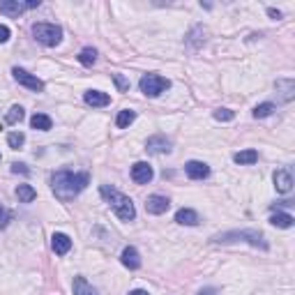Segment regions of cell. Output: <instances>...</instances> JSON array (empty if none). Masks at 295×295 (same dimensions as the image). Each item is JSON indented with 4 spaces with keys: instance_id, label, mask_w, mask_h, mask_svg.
Segmentation results:
<instances>
[{
    "instance_id": "d590c367",
    "label": "cell",
    "mask_w": 295,
    "mask_h": 295,
    "mask_svg": "<svg viewBox=\"0 0 295 295\" xmlns=\"http://www.w3.org/2000/svg\"><path fill=\"white\" fill-rule=\"evenodd\" d=\"M0 157H2V155H0Z\"/></svg>"
},
{
    "instance_id": "9a60e30c",
    "label": "cell",
    "mask_w": 295,
    "mask_h": 295,
    "mask_svg": "<svg viewBox=\"0 0 295 295\" xmlns=\"http://www.w3.org/2000/svg\"><path fill=\"white\" fill-rule=\"evenodd\" d=\"M120 261H122V265L129 268V270H138V268H141V256H138V251L134 249V247H125L122 254H120Z\"/></svg>"
},
{
    "instance_id": "4fadbf2b",
    "label": "cell",
    "mask_w": 295,
    "mask_h": 295,
    "mask_svg": "<svg viewBox=\"0 0 295 295\" xmlns=\"http://www.w3.org/2000/svg\"><path fill=\"white\" fill-rule=\"evenodd\" d=\"M83 99L86 104L93 108H99V106H108L111 104V97L106 93H101V90H88V93L83 95Z\"/></svg>"
},
{
    "instance_id": "836d02e7",
    "label": "cell",
    "mask_w": 295,
    "mask_h": 295,
    "mask_svg": "<svg viewBox=\"0 0 295 295\" xmlns=\"http://www.w3.org/2000/svg\"><path fill=\"white\" fill-rule=\"evenodd\" d=\"M129 295H150V293H148V291H143V289H136V291H132Z\"/></svg>"
},
{
    "instance_id": "e575fe53",
    "label": "cell",
    "mask_w": 295,
    "mask_h": 295,
    "mask_svg": "<svg viewBox=\"0 0 295 295\" xmlns=\"http://www.w3.org/2000/svg\"><path fill=\"white\" fill-rule=\"evenodd\" d=\"M198 295H214V291H212V289H207V291H201Z\"/></svg>"
},
{
    "instance_id": "7c38bea8",
    "label": "cell",
    "mask_w": 295,
    "mask_h": 295,
    "mask_svg": "<svg viewBox=\"0 0 295 295\" xmlns=\"http://www.w3.org/2000/svg\"><path fill=\"white\" fill-rule=\"evenodd\" d=\"M185 173H187L192 180H203V178L210 176V166L203 162H196V159H192V162L185 164Z\"/></svg>"
},
{
    "instance_id": "1f68e13d",
    "label": "cell",
    "mask_w": 295,
    "mask_h": 295,
    "mask_svg": "<svg viewBox=\"0 0 295 295\" xmlns=\"http://www.w3.org/2000/svg\"><path fill=\"white\" fill-rule=\"evenodd\" d=\"M9 35H12L9 28H7V25H0V44H5L7 39H9Z\"/></svg>"
},
{
    "instance_id": "9c48e42d",
    "label": "cell",
    "mask_w": 295,
    "mask_h": 295,
    "mask_svg": "<svg viewBox=\"0 0 295 295\" xmlns=\"http://www.w3.org/2000/svg\"><path fill=\"white\" fill-rule=\"evenodd\" d=\"M272 180H275V189L279 192V194H289L291 189H293V176H291V169H277L275 176H272Z\"/></svg>"
},
{
    "instance_id": "603a6c76",
    "label": "cell",
    "mask_w": 295,
    "mask_h": 295,
    "mask_svg": "<svg viewBox=\"0 0 295 295\" xmlns=\"http://www.w3.org/2000/svg\"><path fill=\"white\" fill-rule=\"evenodd\" d=\"M134 120H136V113L134 111H129V108H125V111H120L118 118H115V125L120 127V129H127V127L132 125Z\"/></svg>"
},
{
    "instance_id": "52a82bcc",
    "label": "cell",
    "mask_w": 295,
    "mask_h": 295,
    "mask_svg": "<svg viewBox=\"0 0 295 295\" xmlns=\"http://www.w3.org/2000/svg\"><path fill=\"white\" fill-rule=\"evenodd\" d=\"M12 76L21 83V86H25L28 90H35V93H42V90H44V83L39 81L37 76H32L30 72H25V69H21V67H14Z\"/></svg>"
},
{
    "instance_id": "4dcf8cb0",
    "label": "cell",
    "mask_w": 295,
    "mask_h": 295,
    "mask_svg": "<svg viewBox=\"0 0 295 295\" xmlns=\"http://www.w3.org/2000/svg\"><path fill=\"white\" fill-rule=\"evenodd\" d=\"M12 173H21V176H28V173H30V169H28L25 164L14 162V164H12Z\"/></svg>"
},
{
    "instance_id": "83f0119b",
    "label": "cell",
    "mask_w": 295,
    "mask_h": 295,
    "mask_svg": "<svg viewBox=\"0 0 295 295\" xmlns=\"http://www.w3.org/2000/svg\"><path fill=\"white\" fill-rule=\"evenodd\" d=\"M233 118H235V111H231V108H217L214 111V120H219V122H231Z\"/></svg>"
},
{
    "instance_id": "4316f807",
    "label": "cell",
    "mask_w": 295,
    "mask_h": 295,
    "mask_svg": "<svg viewBox=\"0 0 295 295\" xmlns=\"http://www.w3.org/2000/svg\"><path fill=\"white\" fill-rule=\"evenodd\" d=\"M7 143H9V148H14V150H19L21 145L25 143V136L21 132H12L9 136H7Z\"/></svg>"
},
{
    "instance_id": "cb8c5ba5",
    "label": "cell",
    "mask_w": 295,
    "mask_h": 295,
    "mask_svg": "<svg viewBox=\"0 0 295 295\" xmlns=\"http://www.w3.org/2000/svg\"><path fill=\"white\" fill-rule=\"evenodd\" d=\"M23 108L19 106V104H14L12 108H9V111H7V115H5V122L7 125H16V122H21V120H23Z\"/></svg>"
},
{
    "instance_id": "7402d4cb",
    "label": "cell",
    "mask_w": 295,
    "mask_h": 295,
    "mask_svg": "<svg viewBox=\"0 0 295 295\" xmlns=\"http://www.w3.org/2000/svg\"><path fill=\"white\" fill-rule=\"evenodd\" d=\"M79 63L86 65V67H93V65L97 63V51H95L93 46H86V49L79 53Z\"/></svg>"
},
{
    "instance_id": "8fae6325",
    "label": "cell",
    "mask_w": 295,
    "mask_h": 295,
    "mask_svg": "<svg viewBox=\"0 0 295 295\" xmlns=\"http://www.w3.org/2000/svg\"><path fill=\"white\" fill-rule=\"evenodd\" d=\"M169 207H171V201L166 196H159V194L148 196V201H145V210L150 214H164Z\"/></svg>"
},
{
    "instance_id": "7a4b0ae2",
    "label": "cell",
    "mask_w": 295,
    "mask_h": 295,
    "mask_svg": "<svg viewBox=\"0 0 295 295\" xmlns=\"http://www.w3.org/2000/svg\"><path fill=\"white\" fill-rule=\"evenodd\" d=\"M99 194L106 198V203L111 205V210H113L115 214H118L122 221H132L134 217H136V207H134L132 198L125 194H120L115 187H108V185H101L99 187Z\"/></svg>"
},
{
    "instance_id": "ba28073f",
    "label": "cell",
    "mask_w": 295,
    "mask_h": 295,
    "mask_svg": "<svg viewBox=\"0 0 295 295\" xmlns=\"http://www.w3.org/2000/svg\"><path fill=\"white\" fill-rule=\"evenodd\" d=\"M152 178H155V171H152V166L148 162H136L132 166V180L136 185H148Z\"/></svg>"
},
{
    "instance_id": "484cf974",
    "label": "cell",
    "mask_w": 295,
    "mask_h": 295,
    "mask_svg": "<svg viewBox=\"0 0 295 295\" xmlns=\"http://www.w3.org/2000/svg\"><path fill=\"white\" fill-rule=\"evenodd\" d=\"M275 113V104H270V101H265V104H258L256 108H254V118H268V115Z\"/></svg>"
},
{
    "instance_id": "5b68a950",
    "label": "cell",
    "mask_w": 295,
    "mask_h": 295,
    "mask_svg": "<svg viewBox=\"0 0 295 295\" xmlns=\"http://www.w3.org/2000/svg\"><path fill=\"white\" fill-rule=\"evenodd\" d=\"M138 88H141L143 95H148V97H159L164 90L171 88V81L159 74H143L141 81H138Z\"/></svg>"
},
{
    "instance_id": "e0dca14e",
    "label": "cell",
    "mask_w": 295,
    "mask_h": 295,
    "mask_svg": "<svg viewBox=\"0 0 295 295\" xmlns=\"http://www.w3.org/2000/svg\"><path fill=\"white\" fill-rule=\"evenodd\" d=\"M72 291H74V295H99L88 284V279H86V277H76L74 284H72Z\"/></svg>"
},
{
    "instance_id": "d6a6232c",
    "label": "cell",
    "mask_w": 295,
    "mask_h": 295,
    "mask_svg": "<svg viewBox=\"0 0 295 295\" xmlns=\"http://www.w3.org/2000/svg\"><path fill=\"white\" fill-rule=\"evenodd\" d=\"M268 14H270L272 19H282V12H279V9H275V7H270V9H268Z\"/></svg>"
},
{
    "instance_id": "5bb4252c",
    "label": "cell",
    "mask_w": 295,
    "mask_h": 295,
    "mask_svg": "<svg viewBox=\"0 0 295 295\" xmlns=\"http://www.w3.org/2000/svg\"><path fill=\"white\" fill-rule=\"evenodd\" d=\"M51 247H53V251H56L58 256H65V254L72 249V240H69V235H65V233H53Z\"/></svg>"
},
{
    "instance_id": "ac0fdd59",
    "label": "cell",
    "mask_w": 295,
    "mask_h": 295,
    "mask_svg": "<svg viewBox=\"0 0 295 295\" xmlns=\"http://www.w3.org/2000/svg\"><path fill=\"white\" fill-rule=\"evenodd\" d=\"M30 127L32 129H39V132H49L51 127H53V120L44 113H35L30 118Z\"/></svg>"
},
{
    "instance_id": "6da1fadb",
    "label": "cell",
    "mask_w": 295,
    "mask_h": 295,
    "mask_svg": "<svg viewBox=\"0 0 295 295\" xmlns=\"http://www.w3.org/2000/svg\"><path fill=\"white\" fill-rule=\"evenodd\" d=\"M90 176L88 173H72V171H58L53 180H51V187H53V194L60 198V201H72L81 194L83 189L88 187Z\"/></svg>"
},
{
    "instance_id": "f546056e",
    "label": "cell",
    "mask_w": 295,
    "mask_h": 295,
    "mask_svg": "<svg viewBox=\"0 0 295 295\" xmlns=\"http://www.w3.org/2000/svg\"><path fill=\"white\" fill-rule=\"evenodd\" d=\"M9 221H12V212H9V210H5V207L0 205V228H5L7 224H9Z\"/></svg>"
},
{
    "instance_id": "d6986e66",
    "label": "cell",
    "mask_w": 295,
    "mask_h": 295,
    "mask_svg": "<svg viewBox=\"0 0 295 295\" xmlns=\"http://www.w3.org/2000/svg\"><path fill=\"white\" fill-rule=\"evenodd\" d=\"M270 224L277 228H291L295 224V219H293V214H289V212H275L270 217Z\"/></svg>"
},
{
    "instance_id": "277c9868",
    "label": "cell",
    "mask_w": 295,
    "mask_h": 295,
    "mask_svg": "<svg viewBox=\"0 0 295 295\" xmlns=\"http://www.w3.org/2000/svg\"><path fill=\"white\" fill-rule=\"evenodd\" d=\"M32 35L39 44L44 46H58L63 39V28L56 23H35L32 25Z\"/></svg>"
},
{
    "instance_id": "44dd1931",
    "label": "cell",
    "mask_w": 295,
    "mask_h": 295,
    "mask_svg": "<svg viewBox=\"0 0 295 295\" xmlns=\"http://www.w3.org/2000/svg\"><path fill=\"white\" fill-rule=\"evenodd\" d=\"M16 198H19L21 203H32L37 198V192H35L30 185H19V187H16Z\"/></svg>"
},
{
    "instance_id": "d4e9b609",
    "label": "cell",
    "mask_w": 295,
    "mask_h": 295,
    "mask_svg": "<svg viewBox=\"0 0 295 295\" xmlns=\"http://www.w3.org/2000/svg\"><path fill=\"white\" fill-rule=\"evenodd\" d=\"M277 88H284V101L293 99V90H295L293 79H282V81H277Z\"/></svg>"
},
{
    "instance_id": "2e32d148",
    "label": "cell",
    "mask_w": 295,
    "mask_h": 295,
    "mask_svg": "<svg viewBox=\"0 0 295 295\" xmlns=\"http://www.w3.org/2000/svg\"><path fill=\"white\" fill-rule=\"evenodd\" d=\"M176 221L180 226H196L198 224V214L194 210H189V207H182V210L176 212Z\"/></svg>"
},
{
    "instance_id": "ffe728a7",
    "label": "cell",
    "mask_w": 295,
    "mask_h": 295,
    "mask_svg": "<svg viewBox=\"0 0 295 295\" xmlns=\"http://www.w3.org/2000/svg\"><path fill=\"white\" fill-rule=\"evenodd\" d=\"M258 152L256 150H240L233 155V162L240 164V166H249V164H256Z\"/></svg>"
},
{
    "instance_id": "3957f363",
    "label": "cell",
    "mask_w": 295,
    "mask_h": 295,
    "mask_svg": "<svg viewBox=\"0 0 295 295\" xmlns=\"http://www.w3.org/2000/svg\"><path fill=\"white\" fill-rule=\"evenodd\" d=\"M233 240H245V242H249L251 247L268 249V242H265L263 233H258V231H228V233H219V235H214V238H212V242H221V245H226V242H233Z\"/></svg>"
},
{
    "instance_id": "8992f818",
    "label": "cell",
    "mask_w": 295,
    "mask_h": 295,
    "mask_svg": "<svg viewBox=\"0 0 295 295\" xmlns=\"http://www.w3.org/2000/svg\"><path fill=\"white\" fill-rule=\"evenodd\" d=\"M35 7H39V0H28V2H21V0H0V14L12 16V19H19L23 12L35 9Z\"/></svg>"
},
{
    "instance_id": "30bf717a",
    "label": "cell",
    "mask_w": 295,
    "mask_h": 295,
    "mask_svg": "<svg viewBox=\"0 0 295 295\" xmlns=\"http://www.w3.org/2000/svg\"><path fill=\"white\" fill-rule=\"evenodd\" d=\"M145 150L150 152V155H169L171 152V141L162 134L157 136H150L148 138V143H145Z\"/></svg>"
},
{
    "instance_id": "f1b7e54d",
    "label": "cell",
    "mask_w": 295,
    "mask_h": 295,
    "mask_svg": "<svg viewBox=\"0 0 295 295\" xmlns=\"http://www.w3.org/2000/svg\"><path fill=\"white\" fill-rule=\"evenodd\" d=\"M113 81H115V86H118L120 93H127V90H129V81H127L122 74H113Z\"/></svg>"
}]
</instances>
